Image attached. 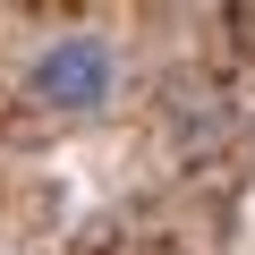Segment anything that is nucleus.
<instances>
[{"mask_svg":"<svg viewBox=\"0 0 255 255\" xmlns=\"http://www.w3.org/2000/svg\"><path fill=\"white\" fill-rule=\"evenodd\" d=\"M111 85H119V43L94 34V26L51 34V43L26 60V102L51 111V119H85V111H102Z\"/></svg>","mask_w":255,"mask_h":255,"instance_id":"1","label":"nucleus"}]
</instances>
